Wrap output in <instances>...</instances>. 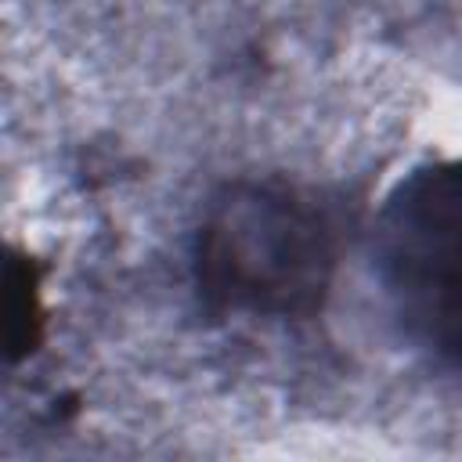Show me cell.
I'll use <instances>...</instances> for the list:
<instances>
[{"instance_id": "obj_2", "label": "cell", "mask_w": 462, "mask_h": 462, "mask_svg": "<svg viewBox=\"0 0 462 462\" xmlns=\"http://www.w3.org/2000/svg\"><path fill=\"white\" fill-rule=\"evenodd\" d=\"M383 260L408 328L462 365V159L415 173L393 195Z\"/></svg>"}, {"instance_id": "obj_3", "label": "cell", "mask_w": 462, "mask_h": 462, "mask_svg": "<svg viewBox=\"0 0 462 462\" xmlns=\"http://www.w3.org/2000/svg\"><path fill=\"white\" fill-rule=\"evenodd\" d=\"M43 339V303H40V267L11 253L7 260V357L22 361Z\"/></svg>"}, {"instance_id": "obj_1", "label": "cell", "mask_w": 462, "mask_h": 462, "mask_svg": "<svg viewBox=\"0 0 462 462\" xmlns=\"http://www.w3.org/2000/svg\"><path fill=\"white\" fill-rule=\"evenodd\" d=\"M336 224L289 184H231L195 238V278L209 307L307 318L332 285Z\"/></svg>"}]
</instances>
